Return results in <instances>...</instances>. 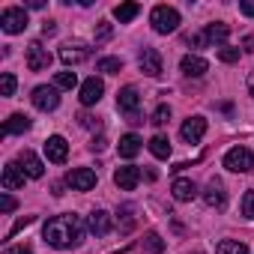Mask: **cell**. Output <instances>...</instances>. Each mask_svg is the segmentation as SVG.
I'll return each instance as SVG.
<instances>
[{"mask_svg":"<svg viewBox=\"0 0 254 254\" xmlns=\"http://www.w3.org/2000/svg\"><path fill=\"white\" fill-rule=\"evenodd\" d=\"M33 105L39 108V111H54L57 105H60V96H57V87H48V84H39L36 90H33Z\"/></svg>","mask_w":254,"mask_h":254,"instance_id":"cell-8","label":"cell"},{"mask_svg":"<svg viewBox=\"0 0 254 254\" xmlns=\"http://www.w3.org/2000/svg\"><path fill=\"white\" fill-rule=\"evenodd\" d=\"M120 69H123V60L120 57H102L99 60V72H105V75H114Z\"/></svg>","mask_w":254,"mask_h":254,"instance_id":"cell-29","label":"cell"},{"mask_svg":"<svg viewBox=\"0 0 254 254\" xmlns=\"http://www.w3.org/2000/svg\"><path fill=\"white\" fill-rule=\"evenodd\" d=\"M144 245H147V251H153V254H162V251H165V242H162L159 233H147Z\"/></svg>","mask_w":254,"mask_h":254,"instance_id":"cell-32","label":"cell"},{"mask_svg":"<svg viewBox=\"0 0 254 254\" xmlns=\"http://www.w3.org/2000/svg\"><path fill=\"white\" fill-rule=\"evenodd\" d=\"M150 153H153L156 159H168V156H171V141H168V135H153V138H150Z\"/></svg>","mask_w":254,"mask_h":254,"instance_id":"cell-24","label":"cell"},{"mask_svg":"<svg viewBox=\"0 0 254 254\" xmlns=\"http://www.w3.org/2000/svg\"><path fill=\"white\" fill-rule=\"evenodd\" d=\"M12 93H15V75L3 72L0 75V96H12Z\"/></svg>","mask_w":254,"mask_h":254,"instance_id":"cell-30","label":"cell"},{"mask_svg":"<svg viewBox=\"0 0 254 254\" xmlns=\"http://www.w3.org/2000/svg\"><path fill=\"white\" fill-rule=\"evenodd\" d=\"M242 45H245V51H254V39H251V36H245V42H242Z\"/></svg>","mask_w":254,"mask_h":254,"instance_id":"cell-42","label":"cell"},{"mask_svg":"<svg viewBox=\"0 0 254 254\" xmlns=\"http://www.w3.org/2000/svg\"><path fill=\"white\" fill-rule=\"evenodd\" d=\"M27 129H30V117L27 114H12L3 123V135H24Z\"/></svg>","mask_w":254,"mask_h":254,"instance_id":"cell-23","label":"cell"},{"mask_svg":"<svg viewBox=\"0 0 254 254\" xmlns=\"http://www.w3.org/2000/svg\"><path fill=\"white\" fill-rule=\"evenodd\" d=\"M141 147H144V141H141L135 132H129V135L120 138V156H123V159H135V156L141 153Z\"/></svg>","mask_w":254,"mask_h":254,"instance_id":"cell-22","label":"cell"},{"mask_svg":"<svg viewBox=\"0 0 254 254\" xmlns=\"http://www.w3.org/2000/svg\"><path fill=\"white\" fill-rule=\"evenodd\" d=\"M45 156H48V162L63 165L66 156H69V144H66V138H63V135H51V138L45 141Z\"/></svg>","mask_w":254,"mask_h":254,"instance_id":"cell-15","label":"cell"},{"mask_svg":"<svg viewBox=\"0 0 254 254\" xmlns=\"http://www.w3.org/2000/svg\"><path fill=\"white\" fill-rule=\"evenodd\" d=\"M84 233H87V224L81 221V215L75 212H63V215H54L45 221L42 227V239L51 245V248H78L84 242Z\"/></svg>","mask_w":254,"mask_h":254,"instance_id":"cell-1","label":"cell"},{"mask_svg":"<svg viewBox=\"0 0 254 254\" xmlns=\"http://www.w3.org/2000/svg\"><path fill=\"white\" fill-rule=\"evenodd\" d=\"M180 69H183L186 78H200V75L209 72V63H206L203 57H197V54H186V57L180 60Z\"/></svg>","mask_w":254,"mask_h":254,"instance_id":"cell-18","label":"cell"},{"mask_svg":"<svg viewBox=\"0 0 254 254\" xmlns=\"http://www.w3.org/2000/svg\"><path fill=\"white\" fill-rule=\"evenodd\" d=\"M215 254H251V251H248V245H242L236 239H221L215 245Z\"/></svg>","mask_w":254,"mask_h":254,"instance_id":"cell-26","label":"cell"},{"mask_svg":"<svg viewBox=\"0 0 254 254\" xmlns=\"http://www.w3.org/2000/svg\"><path fill=\"white\" fill-rule=\"evenodd\" d=\"M138 66H141V72H144V75L159 78V75H162V54H159L156 48H144V51H141V57H138Z\"/></svg>","mask_w":254,"mask_h":254,"instance_id":"cell-14","label":"cell"},{"mask_svg":"<svg viewBox=\"0 0 254 254\" xmlns=\"http://www.w3.org/2000/svg\"><path fill=\"white\" fill-rule=\"evenodd\" d=\"M24 180H27V174L21 171V165H18V162H9V165L3 168V177H0V183H3V189H6V191L21 189V186H24Z\"/></svg>","mask_w":254,"mask_h":254,"instance_id":"cell-17","label":"cell"},{"mask_svg":"<svg viewBox=\"0 0 254 254\" xmlns=\"http://www.w3.org/2000/svg\"><path fill=\"white\" fill-rule=\"evenodd\" d=\"M168 120H171V108H168V105H159V108L153 111V117H150L153 126H168Z\"/></svg>","mask_w":254,"mask_h":254,"instance_id":"cell-31","label":"cell"},{"mask_svg":"<svg viewBox=\"0 0 254 254\" xmlns=\"http://www.w3.org/2000/svg\"><path fill=\"white\" fill-rule=\"evenodd\" d=\"M239 9L245 15H254V0H239Z\"/></svg>","mask_w":254,"mask_h":254,"instance_id":"cell-40","label":"cell"},{"mask_svg":"<svg viewBox=\"0 0 254 254\" xmlns=\"http://www.w3.org/2000/svg\"><path fill=\"white\" fill-rule=\"evenodd\" d=\"M203 36H206V42H209V45L224 48V45H227V36H230V27H227V24H221V21H215V24H206Z\"/></svg>","mask_w":254,"mask_h":254,"instance_id":"cell-20","label":"cell"},{"mask_svg":"<svg viewBox=\"0 0 254 254\" xmlns=\"http://www.w3.org/2000/svg\"><path fill=\"white\" fill-rule=\"evenodd\" d=\"M30 221H33V215H24V218H18V221H15V224H12V230H9V233H6V239H12V236H15V233H18V230H24V227H27V224H30Z\"/></svg>","mask_w":254,"mask_h":254,"instance_id":"cell-35","label":"cell"},{"mask_svg":"<svg viewBox=\"0 0 254 254\" xmlns=\"http://www.w3.org/2000/svg\"><path fill=\"white\" fill-rule=\"evenodd\" d=\"M51 66V54L42 42H30L27 45V69L30 72H45Z\"/></svg>","mask_w":254,"mask_h":254,"instance_id":"cell-6","label":"cell"},{"mask_svg":"<svg viewBox=\"0 0 254 254\" xmlns=\"http://www.w3.org/2000/svg\"><path fill=\"white\" fill-rule=\"evenodd\" d=\"M60 60H63L66 66H78V63L90 60V48H87L84 42H69V45L60 48Z\"/></svg>","mask_w":254,"mask_h":254,"instance_id":"cell-13","label":"cell"},{"mask_svg":"<svg viewBox=\"0 0 254 254\" xmlns=\"http://www.w3.org/2000/svg\"><path fill=\"white\" fill-rule=\"evenodd\" d=\"M78 120H81V126H84V129H99V117H90V114H81Z\"/></svg>","mask_w":254,"mask_h":254,"instance_id":"cell-36","label":"cell"},{"mask_svg":"<svg viewBox=\"0 0 254 254\" xmlns=\"http://www.w3.org/2000/svg\"><path fill=\"white\" fill-rule=\"evenodd\" d=\"M218 60H221V63H236V60H239V48H230V45L218 48Z\"/></svg>","mask_w":254,"mask_h":254,"instance_id":"cell-33","label":"cell"},{"mask_svg":"<svg viewBox=\"0 0 254 254\" xmlns=\"http://www.w3.org/2000/svg\"><path fill=\"white\" fill-rule=\"evenodd\" d=\"M180 135H183L186 144H197V141L206 135V120H203V117H189V120L183 123Z\"/></svg>","mask_w":254,"mask_h":254,"instance_id":"cell-12","label":"cell"},{"mask_svg":"<svg viewBox=\"0 0 254 254\" xmlns=\"http://www.w3.org/2000/svg\"><path fill=\"white\" fill-rule=\"evenodd\" d=\"M111 36V24L108 21H99V27H96V39H108Z\"/></svg>","mask_w":254,"mask_h":254,"instance_id":"cell-38","label":"cell"},{"mask_svg":"<svg viewBox=\"0 0 254 254\" xmlns=\"http://www.w3.org/2000/svg\"><path fill=\"white\" fill-rule=\"evenodd\" d=\"M54 30H57V24H54V21H45V24H42V33H45V36H51Z\"/></svg>","mask_w":254,"mask_h":254,"instance_id":"cell-41","label":"cell"},{"mask_svg":"<svg viewBox=\"0 0 254 254\" xmlns=\"http://www.w3.org/2000/svg\"><path fill=\"white\" fill-rule=\"evenodd\" d=\"M78 84V75L75 72H57V78H54V87L57 90H72Z\"/></svg>","mask_w":254,"mask_h":254,"instance_id":"cell-28","label":"cell"},{"mask_svg":"<svg viewBox=\"0 0 254 254\" xmlns=\"http://www.w3.org/2000/svg\"><path fill=\"white\" fill-rule=\"evenodd\" d=\"M87 230L96 233V236H105V233L111 230V215H108L105 209H93L90 218H87Z\"/></svg>","mask_w":254,"mask_h":254,"instance_id":"cell-21","label":"cell"},{"mask_svg":"<svg viewBox=\"0 0 254 254\" xmlns=\"http://www.w3.org/2000/svg\"><path fill=\"white\" fill-rule=\"evenodd\" d=\"M203 203L212 206V209H221L227 203V191H224V183L221 180H209L206 189H203Z\"/></svg>","mask_w":254,"mask_h":254,"instance_id":"cell-16","label":"cell"},{"mask_svg":"<svg viewBox=\"0 0 254 254\" xmlns=\"http://www.w3.org/2000/svg\"><path fill=\"white\" fill-rule=\"evenodd\" d=\"M114 183H117L123 191H135L138 183H141V168H135V165L117 168V171H114Z\"/></svg>","mask_w":254,"mask_h":254,"instance_id":"cell-10","label":"cell"},{"mask_svg":"<svg viewBox=\"0 0 254 254\" xmlns=\"http://www.w3.org/2000/svg\"><path fill=\"white\" fill-rule=\"evenodd\" d=\"M248 90H251V96H254V75L248 78Z\"/></svg>","mask_w":254,"mask_h":254,"instance_id":"cell-43","label":"cell"},{"mask_svg":"<svg viewBox=\"0 0 254 254\" xmlns=\"http://www.w3.org/2000/svg\"><path fill=\"white\" fill-rule=\"evenodd\" d=\"M117 108L126 114V117H129V123L132 126H138V123H144V117H141V96H138V90L129 84V87H123L120 93H117Z\"/></svg>","mask_w":254,"mask_h":254,"instance_id":"cell-2","label":"cell"},{"mask_svg":"<svg viewBox=\"0 0 254 254\" xmlns=\"http://www.w3.org/2000/svg\"><path fill=\"white\" fill-rule=\"evenodd\" d=\"M18 203H15V197H9V194H3L0 197V212H12Z\"/></svg>","mask_w":254,"mask_h":254,"instance_id":"cell-37","label":"cell"},{"mask_svg":"<svg viewBox=\"0 0 254 254\" xmlns=\"http://www.w3.org/2000/svg\"><path fill=\"white\" fill-rule=\"evenodd\" d=\"M138 12H141V6H138V3H120V6H114V18H117L120 24L132 21V18H135Z\"/></svg>","mask_w":254,"mask_h":254,"instance_id":"cell-25","label":"cell"},{"mask_svg":"<svg viewBox=\"0 0 254 254\" xmlns=\"http://www.w3.org/2000/svg\"><path fill=\"white\" fill-rule=\"evenodd\" d=\"M242 215L254 221V191H245V197H242Z\"/></svg>","mask_w":254,"mask_h":254,"instance_id":"cell-34","label":"cell"},{"mask_svg":"<svg viewBox=\"0 0 254 254\" xmlns=\"http://www.w3.org/2000/svg\"><path fill=\"white\" fill-rule=\"evenodd\" d=\"M102 96H105V84H102V78H96V75H93V78H87V81L81 84V96H78V99H81V105H84V108L99 105V99H102Z\"/></svg>","mask_w":254,"mask_h":254,"instance_id":"cell-7","label":"cell"},{"mask_svg":"<svg viewBox=\"0 0 254 254\" xmlns=\"http://www.w3.org/2000/svg\"><path fill=\"white\" fill-rule=\"evenodd\" d=\"M120 218H117V224H120V230L123 233H129L132 227H135V209L132 206H120V212H117Z\"/></svg>","mask_w":254,"mask_h":254,"instance_id":"cell-27","label":"cell"},{"mask_svg":"<svg viewBox=\"0 0 254 254\" xmlns=\"http://www.w3.org/2000/svg\"><path fill=\"white\" fill-rule=\"evenodd\" d=\"M224 168L233 174H251L254 171V153L248 147H230L224 153Z\"/></svg>","mask_w":254,"mask_h":254,"instance_id":"cell-4","label":"cell"},{"mask_svg":"<svg viewBox=\"0 0 254 254\" xmlns=\"http://www.w3.org/2000/svg\"><path fill=\"white\" fill-rule=\"evenodd\" d=\"M18 165H21V171L27 174V180H39V177L45 174V165H42V159H39L33 150H21V153H18Z\"/></svg>","mask_w":254,"mask_h":254,"instance_id":"cell-11","label":"cell"},{"mask_svg":"<svg viewBox=\"0 0 254 254\" xmlns=\"http://www.w3.org/2000/svg\"><path fill=\"white\" fill-rule=\"evenodd\" d=\"M171 191H174V197H177L180 203H189V200L197 197V186H194L191 180H186V177H177L174 186H171Z\"/></svg>","mask_w":254,"mask_h":254,"instance_id":"cell-19","label":"cell"},{"mask_svg":"<svg viewBox=\"0 0 254 254\" xmlns=\"http://www.w3.org/2000/svg\"><path fill=\"white\" fill-rule=\"evenodd\" d=\"M0 27H3V33H24L27 30V9L21 6H9L0 12Z\"/></svg>","mask_w":254,"mask_h":254,"instance_id":"cell-5","label":"cell"},{"mask_svg":"<svg viewBox=\"0 0 254 254\" xmlns=\"http://www.w3.org/2000/svg\"><path fill=\"white\" fill-rule=\"evenodd\" d=\"M3 254H33V248L30 245H9Z\"/></svg>","mask_w":254,"mask_h":254,"instance_id":"cell-39","label":"cell"},{"mask_svg":"<svg viewBox=\"0 0 254 254\" xmlns=\"http://www.w3.org/2000/svg\"><path fill=\"white\" fill-rule=\"evenodd\" d=\"M66 183H69L75 191H90V189L96 186V171H90V168H72V171L66 174Z\"/></svg>","mask_w":254,"mask_h":254,"instance_id":"cell-9","label":"cell"},{"mask_svg":"<svg viewBox=\"0 0 254 254\" xmlns=\"http://www.w3.org/2000/svg\"><path fill=\"white\" fill-rule=\"evenodd\" d=\"M150 24H153L156 33L168 36V33H174V30L180 27V12H177L174 6H156V9L150 12Z\"/></svg>","mask_w":254,"mask_h":254,"instance_id":"cell-3","label":"cell"}]
</instances>
